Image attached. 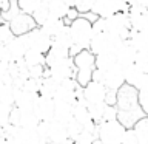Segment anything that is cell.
Here are the masks:
<instances>
[{"label":"cell","mask_w":148,"mask_h":144,"mask_svg":"<svg viewBox=\"0 0 148 144\" xmlns=\"http://www.w3.org/2000/svg\"><path fill=\"white\" fill-rule=\"evenodd\" d=\"M116 107L119 110V123H122L127 129H133V125L145 116L139 104V90L128 84H125L117 90Z\"/></svg>","instance_id":"cell-1"},{"label":"cell","mask_w":148,"mask_h":144,"mask_svg":"<svg viewBox=\"0 0 148 144\" xmlns=\"http://www.w3.org/2000/svg\"><path fill=\"white\" fill-rule=\"evenodd\" d=\"M73 59L77 70L76 81L80 87H86V84L92 81V73L96 70V56L90 50H82Z\"/></svg>","instance_id":"cell-2"},{"label":"cell","mask_w":148,"mask_h":144,"mask_svg":"<svg viewBox=\"0 0 148 144\" xmlns=\"http://www.w3.org/2000/svg\"><path fill=\"white\" fill-rule=\"evenodd\" d=\"M69 31L74 45H77L82 50H90V44L92 39V22L86 16H79L74 22L69 23Z\"/></svg>","instance_id":"cell-3"},{"label":"cell","mask_w":148,"mask_h":144,"mask_svg":"<svg viewBox=\"0 0 148 144\" xmlns=\"http://www.w3.org/2000/svg\"><path fill=\"white\" fill-rule=\"evenodd\" d=\"M127 127L119 123V119L114 121H103L97 124V139L102 144H122V138Z\"/></svg>","instance_id":"cell-4"},{"label":"cell","mask_w":148,"mask_h":144,"mask_svg":"<svg viewBox=\"0 0 148 144\" xmlns=\"http://www.w3.org/2000/svg\"><path fill=\"white\" fill-rule=\"evenodd\" d=\"M105 33L119 37L122 40L130 39L131 34V26H130V19L127 12H117L111 17L105 19Z\"/></svg>","instance_id":"cell-5"},{"label":"cell","mask_w":148,"mask_h":144,"mask_svg":"<svg viewBox=\"0 0 148 144\" xmlns=\"http://www.w3.org/2000/svg\"><path fill=\"white\" fill-rule=\"evenodd\" d=\"M122 42V39L111 36L108 33H94L90 44V51L94 56L102 53H116V50L119 48Z\"/></svg>","instance_id":"cell-6"},{"label":"cell","mask_w":148,"mask_h":144,"mask_svg":"<svg viewBox=\"0 0 148 144\" xmlns=\"http://www.w3.org/2000/svg\"><path fill=\"white\" fill-rule=\"evenodd\" d=\"M130 11V5L123 0H94L91 14L96 17H111L117 12H127Z\"/></svg>","instance_id":"cell-7"},{"label":"cell","mask_w":148,"mask_h":144,"mask_svg":"<svg viewBox=\"0 0 148 144\" xmlns=\"http://www.w3.org/2000/svg\"><path fill=\"white\" fill-rule=\"evenodd\" d=\"M76 73H77V70H76V65H74V59L68 57V59L62 60V62L49 67L46 76H51L57 82H62V81H65V79L76 78Z\"/></svg>","instance_id":"cell-8"},{"label":"cell","mask_w":148,"mask_h":144,"mask_svg":"<svg viewBox=\"0 0 148 144\" xmlns=\"http://www.w3.org/2000/svg\"><path fill=\"white\" fill-rule=\"evenodd\" d=\"M26 36H28V40H29V48L31 50H37V51H40V53L46 54L51 50V46H53V37L46 34L40 26H37L36 30L28 33Z\"/></svg>","instance_id":"cell-9"},{"label":"cell","mask_w":148,"mask_h":144,"mask_svg":"<svg viewBox=\"0 0 148 144\" xmlns=\"http://www.w3.org/2000/svg\"><path fill=\"white\" fill-rule=\"evenodd\" d=\"M5 46H6V53H8L9 62H17V60L23 59L25 54H26V51L31 50L29 48V40H28L26 34L25 36H16Z\"/></svg>","instance_id":"cell-10"},{"label":"cell","mask_w":148,"mask_h":144,"mask_svg":"<svg viewBox=\"0 0 148 144\" xmlns=\"http://www.w3.org/2000/svg\"><path fill=\"white\" fill-rule=\"evenodd\" d=\"M9 23V28H11L14 36H25L28 33H31L32 30L37 28V23L34 20V17L31 14L26 12H20L18 16H16Z\"/></svg>","instance_id":"cell-11"},{"label":"cell","mask_w":148,"mask_h":144,"mask_svg":"<svg viewBox=\"0 0 148 144\" xmlns=\"http://www.w3.org/2000/svg\"><path fill=\"white\" fill-rule=\"evenodd\" d=\"M106 93H108V88L103 84L91 81L86 84V87H83V99H85V102L88 105L90 104H100V102H105Z\"/></svg>","instance_id":"cell-12"},{"label":"cell","mask_w":148,"mask_h":144,"mask_svg":"<svg viewBox=\"0 0 148 144\" xmlns=\"http://www.w3.org/2000/svg\"><path fill=\"white\" fill-rule=\"evenodd\" d=\"M54 99L51 98H43V96H37V99L34 102L32 111L37 115V118L43 123H51L54 121Z\"/></svg>","instance_id":"cell-13"},{"label":"cell","mask_w":148,"mask_h":144,"mask_svg":"<svg viewBox=\"0 0 148 144\" xmlns=\"http://www.w3.org/2000/svg\"><path fill=\"white\" fill-rule=\"evenodd\" d=\"M116 59H117V64L122 67L123 70L131 67V65H134V62H136V56H137V51L136 48L133 46V44L130 42V39L123 40L122 44L119 45V48L116 50Z\"/></svg>","instance_id":"cell-14"},{"label":"cell","mask_w":148,"mask_h":144,"mask_svg":"<svg viewBox=\"0 0 148 144\" xmlns=\"http://www.w3.org/2000/svg\"><path fill=\"white\" fill-rule=\"evenodd\" d=\"M102 84L108 88V90L117 91L122 85H125V70L120 65H114L108 71H103V81Z\"/></svg>","instance_id":"cell-15"},{"label":"cell","mask_w":148,"mask_h":144,"mask_svg":"<svg viewBox=\"0 0 148 144\" xmlns=\"http://www.w3.org/2000/svg\"><path fill=\"white\" fill-rule=\"evenodd\" d=\"M147 82H148V73L142 71L136 64L125 68V84L134 87L136 90H142Z\"/></svg>","instance_id":"cell-16"},{"label":"cell","mask_w":148,"mask_h":144,"mask_svg":"<svg viewBox=\"0 0 148 144\" xmlns=\"http://www.w3.org/2000/svg\"><path fill=\"white\" fill-rule=\"evenodd\" d=\"M131 31H147L148 30V9L130 8L128 11Z\"/></svg>","instance_id":"cell-17"},{"label":"cell","mask_w":148,"mask_h":144,"mask_svg":"<svg viewBox=\"0 0 148 144\" xmlns=\"http://www.w3.org/2000/svg\"><path fill=\"white\" fill-rule=\"evenodd\" d=\"M69 141L66 124L59 123V121H51L49 123V133H48V143L53 144H66Z\"/></svg>","instance_id":"cell-18"},{"label":"cell","mask_w":148,"mask_h":144,"mask_svg":"<svg viewBox=\"0 0 148 144\" xmlns=\"http://www.w3.org/2000/svg\"><path fill=\"white\" fill-rule=\"evenodd\" d=\"M73 118L76 119L77 123H80L83 127L92 121L91 116H90V111H88V104L85 102L83 98L77 99V102L73 105Z\"/></svg>","instance_id":"cell-19"},{"label":"cell","mask_w":148,"mask_h":144,"mask_svg":"<svg viewBox=\"0 0 148 144\" xmlns=\"http://www.w3.org/2000/svg\"><path fill=\"white\" fill-rule=\"evenodd\" d=\"M54 119L59 123L68 124L73 119V104L62 101H54Z\"/></svg>","instance_id":"cell-20"},{"label":"cell","mask_w":148,"mask_h":144,"mask_svg":"<svg viewBox=\"0 0 148 144\" xmlns=\"http://www.w3.org/2000/svg\"><path fill=\"white\" fill-rule=\"evenodd\" d=\"M39 95H34V93H29V91H25L22 88H17L16 90V107L22 110H32L34 107V102L37 99Z\"/></svg>","instance_id":"cell-21"},{"label":"cell","mask_w":148,"mask_h":144,"mask_svg":"<svg viewBox=\"0 0 148 144\" xmlns=\"http://www.w3.org/2000/svg\"><path fill=\"white\" fill-rule=\"evenodd\" d=\"M73 45H74V42H73V37H71L69 26L65 25L63 30L60 31L59 34H56V36L53 37V46H57V48H62V50L69 51Z\"/></svg>","instance_id":"cell-22"},{"label":"cell","mask_w":148,"mask_h":144,"mask_svg":"<svg viewBox=\"0 0 148 144\" xmlns=\"http://www.w3.org/2000/svg\"><path fill=\"white\" fill-rule=\"evenodd\" d=\"M43 2L48 5V11L49 16L57 17V19H65L66 14L69 11V6L63 0H43Z\"/></svg>","instance_id":"cell-23"},{"label":"cell","mask_w":148,"mask_h":144,"mask_svg":"<svg viewBox=\"0 0 148 144\" xmlns=\"http://www.w3.org/2000/svg\"><path fill=\"white\" fill-rule=\"evenodd\" d=\"M60 85V82H57L56 79H53L51 76H45L42 79V84H40V90H39V96H43V98H51L53 99L56 91Z\"/></svg>","instance_id":"cell-24"},{"label":"cell","mask_w":148,"mask_h":144,"mask_svg":"<svg viewBox=\"0 0 148 144\" xmlns=\"http://www.w3.org/2000/svg\"><path fill=\"white\" fill-rule=\"evenodd\" d=\"M65 25H66V23H65L63 19H57V17L49 16L48 19H46V22H45L40 28H42V30H43L48 36L54 37L56 34H59V33L63 30V26H65Z\"/></svg>","instance_id":"cell-25"},{"label":"cell","mask_w":148,"mask_h":144,"mask_svg":"<svg viewBox=\"0 0 148 144\" xmlns=\"http://www.w3.org/2000/svg\"><path fill=\"white\" fill-rule=\"evenodd\" d=\"M45 56H46V67L48 68L56 65V64H59V62H62V60H65V59L71 57V56H69V51L57 48V46H51V50Z\"/></svg>","instance_id":"cell-26"},{"label":"cell","mask_w":148,"mask_h":144,"mask_svg":"<svg viewBox=\"0 0 148 144\" xmlns=\"http://www.w3.org/2000/svg\"><path fill=\"white\" fill-rule=\"evenodd\" d=\"M130 42L136 48V51H148V30L147 31H131Z\"/></svg>","instance_id":"cell-27"},{"label":"cell","mask_w":148,"mask_h":144,"mask_svg":"<svg viewBox=\"0 0 148 144\" xmlns=\"http://www.w3.org/2000/svg\"><path fill=\"white\" fill-rule=\"evenodd\" d=\"M114 65H117V59H116L114 53H102L96 56V68L102 70V71H108Z\"/></svg>","instance_id":"cell-28"},{"label":"cell","mask_w":148,"mask_h":144,"mask_svg":"<svg viewBox=\"0 0 148 144\" xmlns=\"http://www.w3.org/2000/svg\"><path fill=\"white\" fill-rule=\"evenodd\" d=\"M39 124H40V119L37 118V115L32 110H22V115H20V127L29 129V130H36Z\"/></svg>","instance_id":"cell-29"},{"label":"cell","mask_w":148,"mask_h":144,"mask_svg":"<svg viewBox=\"0 0 148 144\" xmlns=\"http://www.w3.org/2000/svg\"><path fill=\"white\" fill-rule=\"evenodd\" d=\"M133 130L139 138V144H148V116H143L133 125Z\"/></svg>","instance_id":"cell-30"},{"label":"cell","mask_w":148,"mask_h":144,"mask_svg":"<svg viewBox=\"0 0 148 144\" xmlns=\"http://www.w3.org/2000/svg\"><path fill=\"white\" fill-rule=\"evenodd\" d=\"M25 62L28 67H36V65H46V56L37 50H28L25 54Z\"/></svg>","instance_id":"cell-31"},{"label":"cell","mask_w":148,"mask_h":144,"mask_svg":"<svg viewBox=\"0 0 148 144\" xmlns=\"http://www.w3.org/2000/svg\"><path fill=\"white\" fill-rule=\"evenodd\" d=\"M105 102H100V104H90L88 105V111H90L91 119L94 121L96 124H100L103 121V113H105Z\"/></svg>","instance_id":"cell-32"},{"label":"cell","mask_w":148,"mask_h":144,"mask_svg":"<svg viewBox=\"0 0 148 144\" xmlns=\"http://www.w3.org/2000/svg\"><path fill=\"white\" fill-rule=\"evenodd\" d=\"M43 0H17L18 3V8H20L22 12H26V14H34V11L42 5Z\"/></svg>","instance_id":"cell-33"},{"label":"cell","mask_w":148,"mask_h":144,"mask_svg":"<svg viewBox=\"0 0 148 144\" xmlns=\"http://www.w3.org/2000/svg\"><path fill=\"white\" fill-rule=\"evenodd\" d=\"M32 17H34V20H36V23H37V26H42V25H43V23L46 22V19L49 17L48 5H46L45 2H42V5L34 11Z\"/></svg>","instance_id":"cell-34"},{"label":"cell","mask_w":148,"mask_h":144,"mask_svg":"<svg viewBox=\"0 0 148 144\" xmlns=\"http://www.w3.org/2000/svg\"><path fill=\"white\" fill-rule=\"evenodd\" d=\"M66 130H68V136L71 141H76V139L80 136V133L83 132V125L80 123H77L76 119H71L69 123L66 124Z\"/></svg>","instance_id":"cell-35"},{"label":"cell","mask_w":148,"mask_h":144,"mask_svg":"<svg viewBox=\"0 0 148 144\" xmlns=\"http://www.w3.org/2000/svg\"><path fill=\"white\" fill-rule=\"evenodd\" d=\"M14 36L12 34V31H11V28H9V23L8 22H0V44H3V45H6L9 44L12 39H14Z\"/></svg>","instance_id":"cell-36"},{"label":"cell","mask_w":148,"mask_h":144,"mask_svg":"<svg viewBox=\"0 0 148 144\" xmlns=\"http://www.w3.org/2000/svg\"><path fill=\"white\" fill-rule=\"evenodd\" d=\"M22 11H20V8H18V3H17V0H11V5H9V9L8 11H5L2 14V20L3 22H11L16 16H18Z\"/></svg>","instance_id":"cell-37"},{"label":"cell","mask_w":148,"mask_h":144,"mask_svg":"<svg viewBox=\"0 0 148 144\" xmlns=\"http://www.w3.org/2000/svg\"><path fill=\"white\" fill-rule=\"evenodd\" d=\"M40 84H42V79H26L25 84H23L22 90L25 91H29V93H34V95H39V90H40Z\"/></svg>","instance_id":"cell-38"},{"label":"cell","mask_w":148,"mask_h":144,"mask_svg":"<svg viewBox=\"0 0 148 144\" xmlns=\"http://www.w3.org/2000/svg\"><path fill=\"white\" fill-rule=\"evenodd\" d=\"M31 79H43L48 73V67L46 65H36V67H29L28 70Z\"/></svg>","instance_id":"cell-39"},{"label":"cell","mask_w":148,"mask_h":144,"mask_svg":"<svg viewBox=\"0 0 148 144\" xmlns=\"http://www.w3.org/2000/svg\"><path fill=\"white\" fill-rule=\"evenodd\" d=\"M14 105H6L0 102V127H5V125L9 124V115H11Z\"/></svg>","instance_id":"cell-40"},{"label":"cell","mask_w":148,"mask_h":144,"mask_svg":"<svg viewBox=\"0 0 148 144\" xmlns=\"http://www.w3.org/2000/svg\"><path fill=\"white\" fill-rule=\"evenodd\" d=\"M92 5H94V0H77L76 2V8L80 16H86V12H91Z\"/></svg>","instance_id":"cell-41"},{"label":"cell","mask_w":148,"mask_h":144,"mask_svg":"<svg viewBox=\"0 0 148 144\" xmlns=\"http://www.w3.org/2000/svg\"><path fill=\"white\" fill-rule=\"evenodd\" d=\"M134 64H136L142 71L148 73V51H139L137 56H136V62Z\"/></svg>","instance_id":"cell-42"},{"label":"cell","mask_w":148,"mask_h":144,"mask_svg":"<svg viewBox=\"0 0 148 144\" xmlns=\"http://www.w3.org/2000/svg\"><path fill=\"white\" fill-rule=\"evenodd\" d=\"M119 118V110L116 105H108L105 107V113H103V121H114ZM102 121V123H103Z\"/></svg>","instance_id":"cell-43"},{"label":"cell","mask_w":148,"mask_h":144,"mask_svg":"<svg viewBox=\"0 0 148 144\" xmlns=\"http://www.w3.org/2000/svg\"><path fill=\"white\" fill-rule=\"evenodd\" d=\"M122 144H139V138L133 129H127V132L122 138Z\"/></svg>","instance_id":"cell-44"},{"label":"cell","mask_w":148,"mask_h":144,"mask_svg":"<svg viewBox=\"0 0 148 144\" xmlns=\"http://www.w3.org/2000/svg\"><path fill=\"white\" fill-rule=\"evenodd\" d=\"M20 115H22V110L14 105L11 110V115H9V124L16 125V127H20Z\"/></svg>","instance_id":"cell-45"},{"label":"cell","mask_w":148,"mask_h":144,"mask_svg":"<svg viewBox=\"0 0 148 144\" xmlns=\"http://www.w3.org/2000/svg\"><path fill=\"white\" fill-rule=\"evenodd\" d=\"M130 8H137V9H148V0H130L128 2Z\"/></svg>","instance_id":"cell-46"},{"label":"cell","mask_w":148,"mask_h":144,"mask_svg":"<svg viewBox=\"0 0 148 144\" xmlns=\"http://www.w3.org/2000/svg\"><path fill=\"white\" fill-rule=\"evenodd\" d=\"M79 16H80V14H79V11H77L76 8H69V11H68V14H66V17H65L63 20H65V23H66V25H69V23L74 22Z\"/></svg>","instance_id":"cell-47"},{"label":"cell","mask_w":148,"mask_h":144,"mask_svg":"<svg viewBox=\"0 0 148 144\" xmlns=\"http://www.w3.org/2000/svg\"><path fill=\"white\" fill-rule=\"evenodd\" d=\"M105 102L108 105H116V102H117V91H116V90H108Z\"/></svg>","instance_id":"cell-48"},{"label":"cell","mask_w":148,"mask_h":144,"mask_svg":"<svg viewBox=\"0 0 148 144\" xmlns=\"http://www.w3.org/2000/svg\"><path fill=\"white\" fill-rule=\"evenodd\" d=\"M0 62H9L8 53H6V46L3 44H0Z\"/></svg>","instance_id":"cell-49"},{"label":"cell","mask_w":148,"mask_h":144,"mask_svg":"<svg viewBox=\"0 0 148 144\" xmlns=\"http://www.w3.org/2000/svg\"><path fill=\"white\" fill-rule=\"evenodd\" d=\"M5 141H6V136H5V130H3V127H0V144H3Z\"/></svg>","instance_id":"cell-50"},{"label":"cell","mask_w":148,"mask_h":144,"mask_svg":"<svg viewBox=\"0 0 148 144\" xmlns=\"http://www.w3.org/2000/svg\"><path fill=\"white\" fill-rule=\"evenodd\" d=\"M63 2L66 3L69 8H74V6H76V2H77V0H63Z\"/></svg>","instance_id":"cell-51"},{"label":"cell","mask_w":148,"mask_h":144,"mask_svg":"<svg viewBox=\"0 0 148 144\" xmlns=\"http://www.w3.org/2000/svg\"><path fill=\"white\" fill-rule=\"evenodd\" d=\"M3 144H17V143H16V139H6Z\"/></svg>","instance_id":"cell-52"},{"label":"cell","mask_w":148,"mask_h":144,"mask_svg":"<svg viewBox=\"0 0 148 144\" xmlns=\"http://www.w3.org/2000/svg\"><path fill=\"white\" fill-rule=\"evenodd\" d=\"M2 14H3V11H2V8H0V22H2Z\"/></svg>","instance_id":"cell-53"},{"label":"cell","mask_w":148,"mask_h":144,"mask_svg":"<svg viewBox=\"0 0 148 144\" xmlns=\"http://www.w3.org/2000/svg\"><path fill=\"white\" fill-rule=\"evenodd\" d=\"M92 144H102V143L99 141V139H96V141H94V143H92Z\"/></svg>","instance_id":"cell-54"},{"label":"cell","mask_w":148,"mask_h":144,"mask_svg":"<svg viewBox=\"0 0 148 144\" xmlns=\"http://www.w3.org/2000/svg\"><path fill=\"white\" fill-rule=\"evenodd\" d=\"M123 2H127V3H128V2H130V0H123Z\"/></svg>","instance_id":"cell-55"},{"label":"cell","mask_w":148,"mask_h":144,"mask_svg":"<svg viewBox=\"0 0 148 144\" xmlns=\"http://www.w3.org/2000/svg\"><path fill=\"white\" fill-rule=\"evenodd\" d=\"M46 144H53V143H46Z\"/></svg>","instance_id":"cell-56"}]
</instances>
